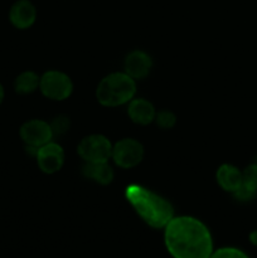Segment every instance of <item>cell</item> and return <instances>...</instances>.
I'll return each instance as SVG.
<instances>
[{"instance_id": "1", "label": "cell", "mask_w": 257, "mask_h": 258, "mask_svg": "<svg viewBox=\"0 0 257 258\" xmlns=\"http://www.w3.org/2000/svg\"><path fill=\"white\" fill-rule=\"evenodd\" d=\"M164 243L173 258H209L214 251L208 227L189 216L171 218L164 228Z\"/></svg>"}, {"instance_id": "6", "label": "cell", "mask_w": 257, "mask_h": 258, "mask_svg": "<svg viewBox=\"0 0 257 258\" xmlns=\"http://www.w3.org/2000/svg\"><path fill=\"white\" fill-rule=\"evenodd\" d=\"M111 158L120 168H135L144 159V146L135 139H122L112 145Z\"/></svg>"}, {"instance_id": "5", "label": "cell", "mask_w": 257, "mask_h": 258, "mask_svg": "<svg viewBox=\"0 0 257 258\" xmlns=\"http://www.w3.org/2000/svg\"><path fill=\"white\" fill-rule=\"evenodd\" d=\"M77 153L85 161L97 163L108 161L112 155V144L101 134H92L81 140L77 146Z\"/></svg>"}, {"instance_id": "8", "label": "cell", "mask_w": 257, "mask_h": 258, "mask_svg": "<svg viewBox=\"0 0 257 258\" xmlns=\"http://www.w3.org/2000/svg\"><path fill=\"white\" fill-rule=\"evenodd\" d=\"M35 159L43 173L54 174L59 171L65 164V150L59 144L49 141L38 148Z\"/></svg>"}, {"instance_id": "4", "label": "cell", "mask_w": 257, "mask_h": 258, "mask_svg": "<svg viewBox=\"0 0 257 258\" xmlns=\"http://www.w3.org/2000/svg\"><path fill=\"white\" fill-rule=\"evenodd\" d=\"M39 90L49 100L63 101L72 95L73 83L66 73L60 71H48L40 77Z\"/></svg>"}, {"instance_id": "13", "label": "cell", "mask_w": 257, "mask_h": 258, "mask_svg": "<svg viewBox=\"0 0 257 258\" xmlns=\"http://www.w3.org/2000/svg\"><path fill=\"white\" fill-rule=\"evenodd\" d=\"M82 174L85 178L91 179L102 185H107L113 180V170L107 161H97V163H90L86 161L82 166Z\"/></svg>"}, {"instance_id": "2", "label": "cell", "mask_w": 257, "mask_h": 258, "mask_svg": "<svg viewBox=\"0 0 257 258\" xmlns=\"http://www.w3.org/2000/svg\"><path fill=\"white\" fill-rule=\"evenodd\" d=\"M125 197L140 218L153 228H165L174 217L173 206L168 201L138 184L126 186Z\"/></svg>"}, {"instance_id": "10", "label": "cell", "mask_w": 257, "mask_h": 258, "mask_svg": "<svg viewBox=\"0 0 257 258\" xmlns=\"http://www.w3.org/2000/svg\"><path fill=\"white\" fill-rule=\"evenodd\" d=\"M151 67V57L143 50H133L125 59V73H127L134 80L145 78L150 73Z\"/></svg>"}, {"instance_id": "11", "label": "cell", "mask_w": 257, "mask_h": 258, "mask_svg": "<svg viewBox=\"0 0 257 258\" xmlns=\"http://www.w3.org/2000/svg\"><path fill=\"white\" fill-rule=\"evenodd\" d=\"M128 117L138 125H149L155 120L156 111L153 103L145 98H133L128 102Z\"/></svg>"}, {"instance_id": "19", "label": "cell", "mask_w": 257, "mask_h": 258, "mask_svg": "<svg viewBox=\"0 0 257 258\" xmlns=\"http://www.w3.org/2000/svg\"><path fill=\"white\" fill-rule=\"evenodd\" d=\"M248 241L252 246L257 247V229H254L248 234Z\"/></svg>"}, {"instance_id": "20", "label": "cell", "mask_w": 257, "mask_h": 258, "mask_svg": "<svg viewBox=\"0 0 257 258\" xmlns=\"http://www.w3.org/2000/svg\"><path fill=\"white\" fill-rule=\"evenodd\" d=\"M4 98H5V90H4V86H3L2 82H0V105L3 103Z\"/></svg>"}, {"instance_id": "3", "label": "cell", "mask_w": 257, "mask_h": 258, "mask_svg": "<svg viewBox=\"0 0 257 258\" xmlns=\"http://www.w3.org/2000/svg\"><path fill=\"white\" fill-rule=\"evenodd\" d=\"M136 93V83L125 72H113L98 83L96 98L106 107H117L130 102Z\"/></svg>"}, {"instance_id": "17", "label": "cell", "mask_w": 257, "mask_h": 258, "mask_svg": "<svg viewBox=\"0 0 257 258\" xmlns=\"http://www.w3.org/2000/svg\"><path fill=\"white\" fill-rule=\"evenodd\" d=\"M209 258H249L242 249L236 247H222V248L213 251Z\"/></svg>"}, {"instance_id": "14", "label": "cell", "mask_w": 257, "mask_h": 258, "mask_svg": "<svg viewBox=\"0 0 257 258\" xmlns=\"http://www.w3.org/2000/svg\"><path fill=\"white\" fill-rule=\"evenodd\" d=\"M40 77L33 71H24L14 80V90L18 95H30L39 88Z\"/></svg>"}, {"instance_id": "7", "label": "cell", "mask_w": 257, "mask_h": 258, "mask_svg": "<svg viewBox=\"0 0 257 258\" xmlns=\"http://www.w3.org/2000/svg\"><path fill=\"white\" fill-rule=\"evenodd\" d=\"M19 135L25 145L38 149L52 141L53 131L47 121L33 118V120L25 121L20 126Z\"/></svg>"}, {"instance_id": "9", "label": "cell", "mask_w": 257, "mask_h": 258, "mask_svg": "<svg viewBox=\"0 0 257 258\" xmlns=\"http://www.w3.org/2000/svg\"><path fill=\"white\" fill-rule=\"evenodd\" d=\"M37 20V8L30 0H17L10 7L9 22L17 29L24 30Z\"/></svg>"}, {"instance_id": "18", "label": "cell", "mask_w": 257, "mask_h": 258, "mask_svg": "<svg viewBox=\"0 0 257 258\" xmlns=\"http://www.w3.org/2000/svg\"><path fill=\"white\" fill-rule=\"evenodd\" d=\"M49 125L53 131V138H54V136H60L65 133H67L71 122L67 116H57Z\"/></svg>"}, {"instance_id": "16", "label": "cell", "mask_w": 257, "mask_h": 258, "mask_svg": "<svg viewBox=\"0 0 257 258\" xmlns=\"http://www.w3.org/2000/svg\"><path fill=\"white\" fill-rule=\"evenodd\" d=\"M155 121L159 127L163 128V130H169V128H173L175 126L176 116L171 111L161 110L156 112Z\"/></svg>"}, {"instance_id": "15", "label": "cell", "mask_w": 257, "mask_h": 258, "mask_svg": "<svg viewBox=\"0 0 257 258\" xmlns=\"http://www.w3.org/2000/svg\"><path fill=\"white\" fill-rule=\"evenodd\" d=\"M241 188L251 191V193H257V161L249 164L243 171H242V185Z\"/></svg>"}, {"instance_id": "12", "label": "cell", "mask_w": 257, "mask_h": 258, "mask_svg": "<svg viewBox=\"0 0 257 258\" xmlns=\"http://www.w3.org/2000/svg\"><path fill=\"white\" fill-rule=\"evenodd\" d=\"M216 179L223 190L236 193L242 185V171L232 164H223L217 170Z\"/></svg>"}]
</instances>
